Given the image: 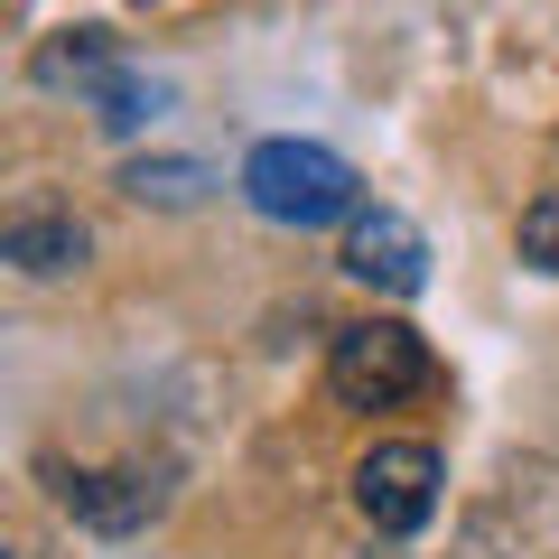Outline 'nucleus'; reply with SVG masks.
<instances>
[{
  "label": "nucleus",
  "mask_w": 559,
  "mask_h": 559,
  "mask_svg": "<svg viewBox=\"0 0 559 559\" xmlns=\"http://www.w3.org/2000/svg\"><path fill=\"white\" fill-rule=\"evenodd\" d=\"M242 197L261 224H289V234H318V224H355L364 215V178L355 159H336L326 140H261L242 159Z\"/></svg>",
  "instance_id": "obj_1"
},
{
  "label": "nucleus",
  "mask_w": 559,
  "mask_h": 559,
  "mask_svg": "<svg viewBox=\"0 0 559 559\" xmlns=\"http://www.w3.org/2000/svg\"><path fill=\"white\" fill-rule=\"evenodd\" d=\"M429 382H439V364H429L419 326H401V318H364V326H345L326 345V392H336V411H401Z\"/></svg>",
  "instance_id": "obj_2"
},
{
  "label": "nucleus",
  "mask_w": 559,
  "mask_h": 559,
  "mask_svg": "<svg viewBox=\"0 0 559 559\" xmlns=\"http://www.w3.org/2000/svg\"><path fill=\"white\" fill-rule=\"evenodd\" d=\"M439 485H448V466H439L429 439H373L364 466H355V513L373 522V532L411 540V532L439 522Z\"/></svg>",
  "instance_id": "obj_3"
},
{
  "label": "nucleus",
  "mask_w": 559,
  "mask_h": 559,
  "mask_svg": "<svg viewBox=\"0 0 559 559\" xmlns=\"http://www.w3.org/2000/svg\"><path fill=\"white\" fill-rule=\"evenodd\" d=\"M47 495H57L66 522H84V532H103V540L150 532V522L168 513V485L150 476V466H47Z\"/></svg>",
  "instance_id": "obj_4"
},
{
  "label": "nucleus",
  "mask_w": 559,
  "mask_h": 559,
  "mask_svg": "<svg viewBox=\"0 0 559 559\" xmlns=\"http://www.w3.org/2000/svg\"><path fill=\"white\" fill-rule=\"evenodd\" d=\"M345 271H355L364 289H382V299H419V289H429V234H419L411 215H392V205H364V215L345 224Z\"/></svg>",
  "instance_id": "obj_5"
},
{
  "label": "nucleus",
  "mask_w": 559,
  "mask_h": 559,
  "mask_svg": "<svg viewBox=\"0 0 559 559\" xmlns=\"http://www.w3.org/2000/svg\"><path fill=\"white\" fill-rule=\"evenodd\" d=\"M84 252H94V234L75 215H57V205H20L0 224V261L20 280H66V271H84Z\"/></svg>",
  "instance_id": "obj_6"
},
{
  "label": "nucleus",
  "mask_w": 559,
  "mask_h": 559,
  "mask_svg": "<svg viewBox=\"0 0 559 559\" xmlns=\"http://www.w3.org/2000/svg\"><path fill=\"white\" fill-rule=\"evenodd\" d=\"M112 66H121L112 28H75L66 47H47V57H38V84H103Z\"/></svg>",
  "instance_id": "obj_7"
},
{
  "label": "nucleus",
  "mask_w": 559,
  "mask_h": 559,
  "mask_svg": "<svg viewBox=\"0 0 559 559\" xmlns=\"http://www.w3.org/2000/svg\"><path fill=\"white\" fill-rule=\"evenodd\" d=\"M84 103H94V121H103V131H140V121H150V103H159V94H150V84H140V75H121V66H112V75H103V84H84Z\"/></svg>",
  "instance_id": "obj_8"
},
{
  "label": "nucleus",
  "mask_w": 559,
  "mask_h": 559,
  "mask_svg": "<svg viewBox=\"0 0 559 559\" xmlns=\"http://www.w3.org/2000/svg\"><path fill=\"white\" fill-rule=\"evenodd\" d=\"M513 252L532 261L540 280H559V187H550V197H532V205H522V224H513Z\"/></svg>",
  "instance_id": "obj_9"
},
{
  "label": "nucleus",
  "mask_w": 559,
  "mask_h": 559,
  "mask_svg": "<svg viewBox=\"0 0 559 559\" xmlns=\"http://www.w3.org/2000/svg\"><path fill=\"white\" fill-rule=\"evenodd\" d=\"M197 168H187V159H168V168H131V197L140 205H150V197H159V205H197Z\"/></svg>",
  "instance_id": "obj_10"
}]
</instances>
